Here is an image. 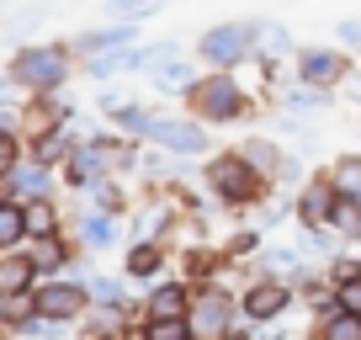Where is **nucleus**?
<instances>
[{
    "label": "nucleus",
    "instance_id": "obj_1",
    "mask_svg": "<svg viewBox=\"0 0 361 340\" xmlns=\"http://www.w3.org/2000/svg\"><path fill=\"white\" fill-rule=\"evenodd\" d=\"M202 192L213 197L218 207H228V213H250V207H266V197L276 192V181H266L239 149H213L207 165H202Z\"/></svg>",
    "mask_w": 361,
    "mask_h": 340
},
{
    "label": "nucleus",
    "instance_id": "obj_2",
    "mask_svg": "<svg viewBox=\"0 0 361 340\" xmlns=\"http://www.w3.org/2000/svg\"><path fill=\"white\" fill-rule=\"evenodd\" d=\"M186 112L202 117L207 128H239L255 117V96L239 85V69H202V75L180 91Z\"/></svg>",
    "mask_w": 361,
    "mask_h": 340
},
{
    "label": "nucleus",
    "instance_id": "obj_3",
    "mask_svg": "<svg viewBox=\"0 0 361 340\" xmlns=\"http://www.w3.org/2000/svg\"><path fill=\"white\" fill-rule=\"evenodd\" d=\"M239 319V287H228V277H213V282L192 287V329L197 340H228Z\"/></svg>",
    "mask_w": 361,
    "mask_h": 340
},
{
    "label": "nucleus",
    "instance_id": "obj_4",
    "mask_svg": "<svg viewBox=\"0 0 361 340\" xmlns=\"http://www.w3.org/2000/svg\"><path fill=\"white\" fill-rule=\"evenodd\" d=\"M356 75V54L340 43H298L293 48V80H308L319 91H340Z\"/></svg>",
    "mask_w": 361,
    "mask_h": 340
},
{
    "label": "nucleus",
    "instance_id": "obj_5",
    "mask_svg": "<svg viewBox=\"0 0 361 340\" xmlns=\"http://www.w3.org/2000/svg\"><path fill=\"white\" fill-rule=\"evenodd\" d=\"M197 64L202 69H245L250 59H255V37H250V22L239 16V22H213L202 27V37H197Z\"/></svg>",
    "mask_w": 361,
    "mask_h": 340
},
{
    "label": "nucleus",
    "instance_id": "obj_6",
    "mask_svg": "<svg viewBox=\"0 0 361 340\" xmlns=\"http://www.w3.org/2000/svg\"><path fill=\"white\" fill-rule=\"evenodd\" d=\"M149 144L154 149H165V154H180V159H207L213 154V133H207V123L202 117H165V112H154V123H149Z\"/></svg>",
    "mask_w": 361,
    "mask_h": 340
},
{
    "label": "nucleus",
    "instance_id": "obj_7",
    "mask_svg": "<svg viewBox=\"0 0 361 340\" xmlns=\"http://www.w3.org/2000/svg\"><path fill=\"white\" fill-rule=\"evenodd\" d=\"M64 80H69V54H64V48H22L16 64H11V85L37 91V96L59 91Z\"/></svg>",
    "mask_w": 361,
    "mask_h": 340
},
{
    "label": "nucleus",
    "instance_id": "obj_8",
    "mask_svg": "<svg viewBox=\"0 0 361 340\" xmlns=\"http://www.w3.org/2000/svg\"><path fill=\"white\" fill-rule=\"evenodd\" d=\"M335 202H340L335 176H329V170H308V176H303V186L293 192V218H298V229L329 224V218H335Z\"/></svg>",
    "mask_w": 361,
    "mask_h": 340
},
{
    "label": "nucleus",
    "instance_id": "obj_9",
    "mask_svg": "<svg viewBox=\"0 0 361 340\" xmlns=\"http://www.w3.org/2000/svg\"><path fill=\"white\" fill-rule=\"evenodd\" d=\"M32 298H37V314H48L54 324H69L85 308H96L90 303V282H43Z\"/></svg>",
    "mask_w": 361,
    "mask_h": 340
},
{
    "label": "nucleus",
    "instance_id": "obj_10",
    "mask_svg": "<svg viewBox=\"0 0 361 340\" xmlns=\"http://www.w3.org/2000/svg\"><path fill=\"white\" fill-rule=\"evenodd\" d=\"M165 261H170V245L159 234L133 239L128 255H123V277H133V282H159V277H165Z\"/></svg>",
    "mask_w": 361,
    "mask_h": 340
},
{
    "label": "nucleus",
    "instance_id": "obj_11",
    "mask_svg": "<svg viewBox=\"0 0 361 340\" xmlns=\"http://www.w3.org/2000/svg\"><path fill=\"white\" fill-rule=\"evenodd\" d=\"M255 272H271V277H287V282H303L308 272H314V266H308V250L303 245H266L255 255Z\"/></svg>",
    "mask_w": 361,
    "mask_h": 340
},
{
    "label": "nucleus",
    "instance_id": "obj_12",
    "mask_svg": "<svg viewBox=\"0 0 361 340\" xmlns=\"http://www.w3.org/2000/svg\"><path fill=\"white\" fill-rule=\"evenodd\" d=\"M239 154H245L250 159V165H255L260 170V176H266V181H282V165H287V149L282 144H276V138H271V133H245V138H239Z\"/></svg>",
    "mask_w": 361,
    "mask_h": 340
},
{
    "label": "nucleus",
    "instance_id": "obj_13",
    "mask_svg": "<svg viewBox=\"0 0 361 340\" xmlns=\"http://www.w3.org/2000/svg\"><path fill=\"white\" fill-rule=\"evenodd\" d=\"M250 37H255V59H293V27L276 16H250Z\"/></svg>",
    "mask_w": 361,
    "mask_h": 340
},
{
    "label": "nucleus",
    "instance_id": "obj_14",
    "mask_svg": "<svg viewBox=\"0 0 361 340\" xmlns=\"http://www.w3.org/2000/svg\"><path fill=\"white\" fill-rule=\"evenodd\" d=\"M149 314H192V282L186 277H159L144 298V319Z\"/></svg>",
    "mask_w": 361,
    "mask_h": 340
},
{
    "label": "nucleus",
    "instance_id": "obj_15",
    "mask_svg": "<svg viewBox=\"0 0 361 340\" xmlns=\"http://www.w3.org/2000/svg\"><path fill=\"white\" fill-rule=\"evenodd\" d=\"M276 107H282V112L314 117V112H329V107H335V91H319V85H308V80H293V85L276 91Z\"/></svg>",
    "mask_w": 361,
    "mask_h": 340
},
{
    "label": "nucleus",
    "instance_id": "obj_16",
    "mask_svg": "<svg viewBox=\"0 0 361 340\" xmlns=\"http://www.w3.org/2000/svg\"><path fill=\"white\" fill-rule=\"evenodd\" d=\"M90 75L96 80H112V75H133V69H144V48L138 43H117V48H106V54H90Z\"/></svg>",
    "mask_w": 361,
    "mask_h": 340
},
{
    "label": "nucleus",
    "instance_id": "obj_17",
    "mask_svg": "<svg viewBox=\"0 0 361 340\" xmlns=\"http://www.w3.org/2000/svg\"><path fill=\"white\" fill-rule=\"evenodd\" d=\"M117 43H138V22H106V27H96V32H80L69 48H80V54H106V48H117Z\"/></svg>",
    "mask_w": 361,
    "mask_h": 340
},
{
    "label": "nucleus",
    "instance_id": "obj_18",
    "mask_svg": "<svg viewBox=\"0 0 361 340\" xmlns=\"http://www.w3.org/2000/svg\"><path fill=\"white\" fill-rule=\"evenodd\" d=\"M298 303H303L314 319H324L329 308H340V303H335V282L324 277V266H314V272H308L303 282H298Z\"/></svg>",
    "mask_w": 361,
    "mask_h": 340
},
{
    "label": "nucleus",
    "instance_id": "obj_19",
    "mask_svg": "<svg viewBox=\"0 0 361 340\" xmlns=\"http://www.w3.org/2000/svg\"><path fill=\"white\" fill-rule=\"evenodd\" d=\"M6 186H11L16 202H32V197H48V186H54V176H48L43 159H32V165H16L11 176H6Z\"/></svg>",
    "mask_w": 361,
    "mask_h": 340
},
{
    "label": "nucleus",
    "instance_id": "obj_20",
    "mask_svg": "<svg viewBox=\"0 0 361 340\" xmlns=\"http://www.w3.org/2000/svg\"><path fill=\"white\" fill-rule=\"evenodd\" d=\"M32 282H37V261L32 255H6V261H0V298L32 293Z\"/></svg>",
    "mask_w": 361,
    "mask_h": 340
},
{
    "label": "nucleus",
    "instance_id": "obj_21",
    "mask_svg": "<svg viewBox=\"0 0 361 340\" xmlns=\"http://www.w3.org/2000/svg\"><path fill=\"white\" fill-rule=\"evenodd\" d=\"M308 335H319V340H361V314H350V308H329L324 319L308 324Z\"/></svg>",
    "mask_w": 361,
    "mask_h": 340
},
{
    "label": "nucleus",
    "instance_id": "obj_22",
    "mask_svg": "<svg viewBox=\"0 0 361 340\" xmlns=\"http://www.w3.org/2000/svg\"><path fill=\"white\" fill-rule=\"evenodd\" d=\"M80 239H85L90 250L117 245V213H112V207H90V213L80 218Z\"/></svg>",
    "mask_w": 361,
    "mask_h": 340
},
{
    "label": "nucleus",
    "instance_id": "obj_23",
    "mask_svg": "<svg viewBox=\"0 0 361 340\" xmlns=\"http://www.w3.org/2000/svg\"><path fill=\"white\" fill-rule=\"evenodd\" d=\"M329 176H335V192L340 197H350V202H361V154L356 149H345V154H335L329 159Z\"/></svg>",
    "mask_w": 361,
    "mask_h": 340
},
{
    "label": "nucleus",
    "instance_id": "obj_24",
    "mask_svg": "<svg viewBox=\"0 0 361 340\" xmlns=\"http://www.w3.org/2000/svg\"><path fill=\"white\" fill-rule=\"evenodd\" d=\"M197 75H202V64H192L186 54H176V59H165V64L154 69V91H176V96H180Z\"/></svg>",
    "mask_w": 361,
    "mask_h": 340
},
{
    "label": "nucleus",
    "instance_id": "obj_25",
    "mask_svg": "<svg viewBox=\"0 0 361 340\" xmlns=\"http://www.w3.org/2000/svg\"><path fill=\"white\" fill-rule=\"evenodd\" d=\"M224 250H228V261L234 266H250L260 255V250H266V239H260V229H250V224H239L234 234L224 239Z\"/></svg>",
    "mask_w": 361,
    "mask_h": 340
},
{
    "label": "nucleus",
    "instance_id": "obj_26",
    "mask_svg": "<svg viewBox=\"0 0 361 340\" xmlns=\"http://www.w3.org/2000/svg\"><path fill=\"white\" fill-rule=\"evenodd\" d=\"M32 261H37V272H64V266H69V245H64V239H59V234H37V250H32Z\"/></svg>",
    "mask_w": 361,
    "mask_h": 340
},
{
    "label": "nucleus",
    "instance_id": "obj_27",
    "mask_svg": "<svg viewBox=\"0 0 361 340\" xmlns=\"http://www.w3.org/2000/svg\"><path fill=\"white\" fill-rule=\"evenodd\" d=\"M117 123V133H128V138H144L149 133V123H154V107H133V102H123L117 112H106Z\"/></svg>",
    "mask_w": 361,
    "mask_h": 340
},
{
    "label": "nucleus",
    "instance_id": "obj_28",
    "mask_svg": "<svg viewBox=\"0 0 361 340\" xmlns=\"http://www.w3.org/2000/svg\"><path fill=\"white\" fill-rule=\"evenodd\" d=\"M27 239V202H0V250H16Z\"/></svg>",
    "mask_w": 361,
    "mask_h": 340
},
{
    "label": "nucleus",
    "instance_id": "obj_29",
    "mask_svg": "<svg viewBox=\"0 0 361 340\" xmlns=\"http://www.w3.org/2000/svg\"><path fill=\"white\" fill-rule=\"evenodd\" d=\"M329 229H335L345 245H361V202L340 197V202H335V218H329Z\"/></svg>",
    "mask_w": 361,
    "mask_h": 340
},
{
    "label": "nucleus",
    "instance_id": "obj_30",
    "mask_svg": "<svg viewBox=\"0 0 361 340\" xmlns=\"http://www.w3.org/2000/svg\"><path fill=\"white\" fill-rule=\"evenodd\" d=\"M165 0H106V16L112 22H149Z\"/></svg>",
    "mask_w": 361,
    "mask_h": 340
},
{
    "label": "nucleus",
    "instance_id": "obj_31",
    "mask_svg": "<svg viewBox=\"0 0 361 340\" xmlns=\"http://www.w3.org/2000/svg\"><path fill=\"white\" fill-rule=\"evenodd\" d=\"M27 234H59V213H54V202H48V197H32V202H27Z\"/></svg>",
    "mask_w": 361,
    "mask_h": 340
},
{
    "label": "nucleus",
    "instance_id": "obj_32",
    "mask_svg": "<svg viewBox=\"0 0 361 340\" xmlns=\"http://www.w3.org/2000/svg\"><path fill=\"white\" fill-rule=\"evenodd\" d=\"M90 303L96 308H128V293H123L117 277H96V282H90Z\"/></svg>",
    "mask_w": 361,
    "mask_h": 340
},
{
    "label": "nucleus",
    "instance_id": "obj_33",
    "mask_svg": "<svg viewBox=\"0 0 361 340\" xmlns=\"http://www.w3.org/2000/svg\"><path fill=\"white\" fill-rule=\"evenodd\" d=\"M335 43L350 48V54L361 59V11H356V16H340V22H335Z\"/></svg>",
    "mask_w": 361,
    "mask_h": 340
},
{
    "label": "nucleus",
    "instance_id": "obj_34",
    "mask_svg": "<svg viewBox=\"0 0 361 340\" xmlns=\"http://www.w3.org/2000/svg\"><path fill=\"white\" fill-rule=\"evenodd\" d=\"M176 54H180V43H176V37H159V43H144V69L154 75V69L165 64V59H176Z\"/></svg>",
    "mask_w": 361,
    "mask_h": 340
},
{
    "label": "nucleus",
    "instance_id": "obj_35",
    "mask_svg": "<svg viewBox=\"0 0 361 340\" xmlns=\"http://www.w3.org/2000/svg\"><path fill=\"white\" fill-rule=\"evenodd\" d=\"M16 170V133H0V181Z\"/></svg>",
    "mask_w": 361,
    "mask_h": 340
},
{
    "label": "nucleus",
    "instance_id": "obj_36",
    "mask_svg": "<svg viewBox=\"0 0 361 340\" xmlns=\"http://www.w3.org/2000/svg\"><path fill=\"white\" fill-rule=\"evenodd\" d=\"M0 96H6V80H0Z\"/></svg>",
    "mask_w": 361,
    "mask_h": 340
}]
</instances>
